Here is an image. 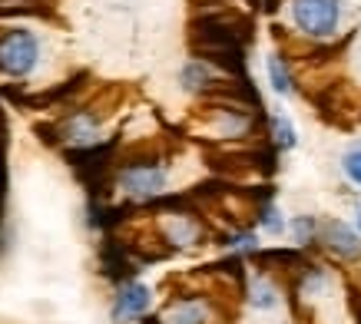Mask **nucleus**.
Returning <instances> with one entry per match:
<instances>
[{
  "mask_svg": "<svg viewBox=\"0 0 361 324\" xmlns=\"http://www.w3.org/2000/svg\"><path fill=\"white\" fill-rule=\"evenodd\" d=\"M292 17H295L298 30L305 37L325 40V37L338 30L341 7L338 0H292Z\"/></svg>",
  "mask_w": 361,
  "mask_h": 324,
  "instance_id": "obj_1",
  "label": "nucleus"
},
{
  "mask_svg": "<svg viewBox=\"0 0 361 324\" xmlns=\"http://www.w3.org/2000/svg\"><path fill=\"white\" fill-rule=\"evenodd\" d=\"M212 83V73H209L206 63H186L183 70V87L186 89H206Z\"/></svg>",
  "mask_w": 361,
  "mask_h": 324,
  "instance_id": "obj_10",
  "label": "nucleus"
},
{
  "mask_svg": "<svg viewBox=\"0 0 361 324\" xmlns=\"http://www.w3.org/2000/svg\"><path fill=\"white\" fill-rule=\"evenodd\" d=\"M341 169H345V175H348L355 185H361V142L358 146H351L348 152H345V159H341Z\"/></svg>",
  "mask_w": 361,
  "mask_h": 324,
  "instance_id": "obj_13",
  "label": "nucleus"
},
{
  "mask_svg": "<svg viewBox=\"0 0 361 324\" xmlns=\"http://www.w3.org/2000/svg\"><path fill=\"white\" fill-rule=\"evenodd\" d=\"M166 235L173 238L176 245H192L199 238V225L192 218H173V222L166 225Z\"/></svg>",
  "mask_w": 361,
  "mask_h": 324,
  "instance_id": "obj_9",
  "label": "nucleus"
},
{
  "mask_svg": "<svg viewBox=\"0 0 361 324\" xmlns=\"http://www.w3.org/2000/svg\"><path fill=\"white\" fill-rule=\"evenodd\" d=\"M37 37L27 30H13L0 40V70L11 76H27L37 66Z\"/></svg>",
  "mask_w": 361,
  "mask_h": 324,
  "instance_id": "obj_2",
  "label": "nucleus"
},
{
  "mask_svg": "<svg viewBox=\"0 0 361 324\" xmlns=\"http://www.w3.org/2000/svg\"><path fill=\"white\" fill-rule=\"evenodd\" d=\"M325 242H329V249L341 251V255H348V258L361 255V242H358V235H355V228L341 225V222H329V225H325Z\"/></svg>",
  "mask_w": 361,
  "mask_h": 324,
  "instance_id": "obj_5",
  "label": "nucleus"
},
{
  "mask_svg": "<svg viewBox=\"0 0 361 324\" xmlns=\"http://www.w3.org/2000/svg\"><path fill=\"white\" fill-rule=\"evenodd\" d=\"M229 249H242V251L255 249V235H249V232H245V235H235V238L229 242Z\"/></svg>",
  "mask_w": 361,
  "mask_h": 324,
  "instance_id": "obj_17",
  "label": "nucleus"
},
{
  "mask_svg": "<svg viewBox=\"0 0 361 324\" xmlns=\"http://www.w3.org/2000/svg\"><path fill=\"white\" fill-rule=\"evenodd\" d=\"M275 301H279V298H275V288L265 278H259L252 285V304H255V308L269 311V308H275Z\"/></svg>",
  "mask_w": 361,
  "mask_h": 324,
  "instance_id": "obj_11",
  "label": "nucleus"
},
{
  "mask_svg": "<svg viewBox=\"0 0 361 324\" xmlns=\"http://www.w3.org/2000/svg\"><path fill=\"white\" fill-rule=\"evenodd\" d=\"M63 132H66V139H73V142L97 139V119H93V116H73L63 126Z\"/></svg>",
  "mask_w": 361,
  "mask_h": 324,
  "instance_id": "obj_7",
  "label": "nucleus"
},
{
  "mask_svg": "<svg viewBox=\"0 0 361 324\" xmlns=\"http://www.w3.org/2000/svg\"><path fill=\"white\" fill-rule=\"evenodd\" d=\"M166 324H206V304L199 301H179L166 314Z\"/></svg>",
  "mask_w": 361,
  "mask_h": 324,
  "instance_id": "obj_6",
  "label": "nucleus"
},
{
  "mask_svg": "<svg viewBox=\"0 0 361 324\" xmlns=\"http://www.w3.org/2000/svg\"><path fill=\"white\" fill-rule=\"evenodd\" d=\"M245 126H249V119L239 116L235 109H226V116L219 119V130L226 132V136H239V132H245Z\"/></svg>",
  "mask_w": 361,
  "mask_h": 324,
  "instance_id": "obj_14",
  "label": "nucleus"
},
{
  "mask_svg": "<svg viewBox=\"0 0 361 324\" xmlns=\"http://www.w3.org/2000/svg\"><path fill=\"white\" fill-rule=\"evenodd\" d=\"M120 189L136 199H149L166 189V169L163 166H130L120 173Z\"/></svg>",
  "mask_w": 361,
  "mask_h": 324,
  "instance_id": "obj_3",
  "label": "nucleus"
},
{
  "mask_svg": "<svg viewBox=\"0 0 361 324\" xmlns=\"http://www.w3.org/2000/svg\"><path fill=\"white\" fill-rule=\"evenodd\" d=\"M259 222H262V228L265 232H272V235H279V232H282L285 228V218H282V212H279V208L275 206H269L262 212V218H259Z\"/></svg>",
  "mask_w": 361,
  "mask_h": 324,
  "instance_id": "obj_15",
  "label": "nucleus"
},
{
  "mask_svg": "<svg viewBox=\"0 0 361 324\" xmlns=\"http://www.w3.org/2000/svg\"><path fill=\"white\" fill-rule=\"evenodd\" d=\"M149 301H153L149 288L140 285V281H133V285L120 288V294H116V301H113V318H116V321H136V318H142V314L149 311Z\"/></svg>",
  "mask_w": 361,
  "mask_h": 324,
  "instance_id": "obj_4",
  "label": "nucleus"
},
{
  "mask_svg": "<svg viewBox=\"0 0 361 324\" xmlns=\"http://www.w3.org/2000/svg\"><path fill=\"white\" fill-rule=\"evenodd\" d=\"M272 132H275V146H279V149H292V146H295V130H292V123L285 116L272 119Z\"/></svg>",
  "mask_w": 361,
  "mask_h": 324,
  "instance_id": "obj_12",
  "label": "nucleus"
},
{
  "mask_svg": "<svg viewBox=\"0 0 361 324\" xmlns=\"http://www.w3.org/2000/svg\"><path fill=\"white\" fill-rule=\"evenodd\" d=\"M358 228H361V208H358Z\"/></svg>",
  "mask_w": 361,
  "mask_h": 324,
  "instance_id": "obj_18",
  "label": "nucleus"
},
{
  "mask_svg": "<svg viewBox=\"0 0 361 324\" xmlns=\"http://www.w3.org/2000/svg\"><path fill=\"white\" fill-rule=\"evenodd\" d=\"M269 80H272V89L279 96H288L292 93V76H288V66L279 54L269 56Z\"/></svg>",
  "mask_w": 361,
  "mask_h": 324,
  "instance_id": "obj_8",
  "label": "nucleus"
},
{
  "mask_svg": "<svg viewBox=\"0 0 361 324\" xmlns=\"http://www.w3.org/2000/svg\"><path fill=\"white\" fill-rule=\"evenodd\" d=\"M312 232H315V222H312V218H298V222H295V238H298V242L312 238Z\"/></svg>",
  "mask_w": 361,
  "mask_h": 324,
  "instance_id": "obj_16",
  "label": "nucleus"
}]
</instances>
